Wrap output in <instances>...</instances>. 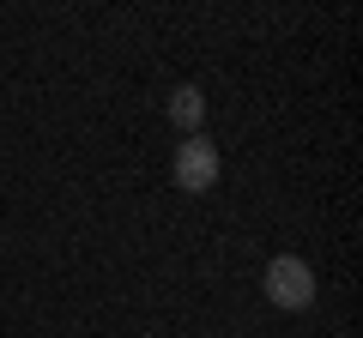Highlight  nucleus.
Segmentation results:
<instances>
[{"label":"nucleus","mask_w":363,"mask_h":338,"mask_svg":"<svg viewBox=\"0 0 363 338\" xmlns=\"http://www.w3.org/2000/svg\"><path fill=\"white\" fill-rule=\"evenodd\" d=\"M267 302L272 308H291V314L315 302V272L297 260V254H279V260L267 266Z\"/></svg>","instance_id":"obj_1"},{"label":"nucleus","mask_w":363,"mask_h":338,"mask_svg":"<svg viewBox=\"0 0 363 338\" xmlns=\"http://www.w3.org/2000/svg\"><path fill=\"white\" fill-rule=\"evenodd\" d=\"M169 169H176V187H182V194H206V187L218 182L224 163H218V145H212V139L188 133V139L176 145V163H169Z\"/></svg>","instance_id":"obj_2"},{"label":"nucleus","mask_w":363,"mask_h":338,"mask_svg":"<svg viewBox=\"0 0 363 338\" xmlns=\"http://www.w3.org/2000/svg\"><path fill=\"white\" fill-rule=\"evenodd\" d=\"M169 121H176L182 133H200V121H206V97H200L194 85H182V91H169Z\"/></svg>","instance_id":"obj_3"}]
</instances>
